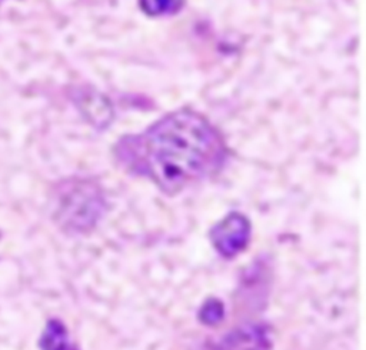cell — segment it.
Masks as SVG:
<instances>
[{
  "instance_id": "cell-5",
  "label": "cell",
  "mask_w": 366,
  "mask_h": 350,
  "mask_svg": "<svg viewBox=\"0 0 366 350\" xmlns=\"http://www.w3.org/2000/svg\"><path fill=\"white\" fill-rule=\"evenodd\" d=\"M40 344L43 350H67L69 340L66 327L57 320L50 321L41 336Z\"/></svg>"
},
{
  "instance_id": "cell-4",
  "label": "cell",
  "mask_w": 366,
  "mask_h": 350,
  "mask_svg": "<svg viewBox=\"0 0 366 350\" xmlns=\"http://www.w3.org/2000/svg\"><path fill=\"white\" fill-rule=\"evenodd\" d=\"M272 337L262 323H247L224 334L207 350H270Z\"/></svg>"
},
{
  "instance_id": "cell-6",
  "label": "cell",
  "mask_w": 366,
  "mask_h": 350,
  "mask_svg": "<svg viewBox=\"0 0 366 350\" xmlns=\"http://www.w3.org/2000/svg\"><path fill=\"white\" fill-rule=\"evenodd\" d=\"M223 316H224V306L217 299H209L207 301H204V304L199 311L200 320L204 324H210V326L219 323L223 319Z\"/></svg>"
},
{
  "instance_id": "cell-3",
  "label": "cell",
  "mask_w": 366,
  "mask_h": 350,
  "mask_svg": "<svg viewBox=\"0 0 366 350\" xmlns=\"http://www.w3.org/2000/svg\"><path fill=\"white\" fill-rule=\"evenodd\" d=\"M209 236L214 250L220 256L232 259L247 247L252 236V226L244 214L230 211L210 229Z\"/></svg>"
},
{
  "instance_id": "cell-1",
  "label": "cell",
  "mask_w": 366,
  "mask_h": 350,
  "mask_svg": "<svg viewBox=\"0 0 366 350\" xmlns=\"http://www.w3.org/2000/svg\"><path fill=\"white\" fill-rule=\"evenodd\" d=\"M119 157L129 170L172 196L216 173L224 161L226 147L203 116L179 110L120 143Z\"/></svg>"
},
{
  "instance_id": "cell-7",
  "label": "cell",
  "mask_w": 366,
  "mask_h": 350,
  "mask_svg": "<svg viewBox=\"0 0 366 350\" xmlns=\"http://www.w3.org/2000/svg\"><path fill=\"white\" fill-rule=\"evenodd\" d=\"M183 0H139L140 7L150 16H159L177 10Z\"/></svg>"
},
{
  "instance_id": "cell-2",
  "label": "cell",
  "mask_w": 366,
  "mask_h": 350,
  "mask_svg": "<svg viewBox=\"0 0 366 350\" xmlns=\"http://www.w3.org/2000/svg\"><path fill=\"white\" fill-rule=\"evenodd\" d=\"M102 199L97 189L90 183H80L70 187L61 196L59 211L63 214L66 224L76 229L90 227L100 214Z\"/></svg>"
}]
</instances>
